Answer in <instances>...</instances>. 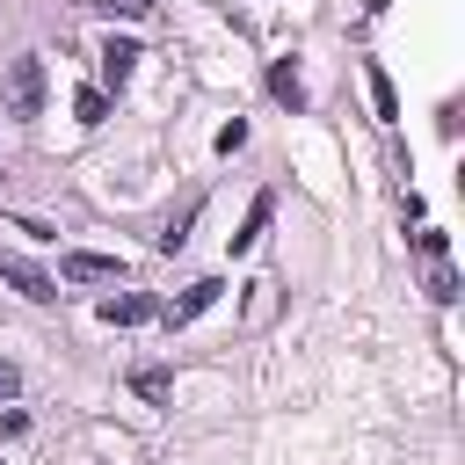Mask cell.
<instances>
[{
  "label": "cell",
  "mask_w": 465,
  "mask_h": 465,
  "mask_svg": "<svg viewBox=\"0 0 465 465\" xmlns=\"http://www.w3.org/2000/svg\"><path fill=\"white\" fill-rule=\"evenodd\" d=\"M36 109H44V65H36V58H15V65H7V116L29 124Z\"/></svg>",
  "instance_id": "cell-1"
},
{
  "label": "cell",
  "mask_w": 465,
  "mask_h": 465,
  "mask_svg": "<svg viewBox=\"0 0 465 465\" xmlns=\"http://www.w3.org/2000/svg\"><path fill=\"white\" fill-rule=\"evenodd\" d=\"M218 291H225L218 276H196V283H189V291H182L174 305H160V320H167V327H189L196 312H211V305H218Z\"/></svg>",
  "instance_id": "cell-2"
},
{
  "label": "cell",
  "mask_w": 465,
  "mask_h": 465,
  "mask_svg": "<svg viewBox=\"0 0 465 465\" xmlns=\"http://www.w3.org/2000/svg\"><path fill=\"white\" fill-rule=\"evenodd\" d=\"M102 320H109V327H145V320H160V298L116 291V298H102Z\"/></svg>",
  "instance_id": "cell-3"
},
{
  "label": "cell",
  "mask_w": 465,
  "mask_h": 465,
  "mask_svg": "<svg viewBox=\"0 0 465 465\" xmlns=\"http://www.w3.org/2000/svg\"><path fill=\"white\" fill-rule=\"evenodd\" d=\"M65 276H73V283H116L124 262H116V254H87V247H73V254H65Z\"/></svg>",
  "instance_id": "cell-4"
},
{
  "label": "cell",
  "mask_w": 465,
  "mask_h": 465,
  "mask_svg": "<svg viewBox=\"0 0 465 465\" xmlns=\"http://www.w3.org/2000/svg\"><path fill=\"white\" fill-rule=\"evenodd\" d=\"M0 276H7V283H15V291H22L29 305H51V298H58V283H51L44 269H29V262H15V254L0 262Z\"/></svg>",
  "instance_id": "cell-5"
},
{
  "label": "cell",
  "mask_w": 465,
  "mask_h": 465,
  "mask_svg": "<svg viewBox=\"0 0 465 465\" xmlns=\"http://www.w3.org/2000/svg\"><path fill=\"white\" fill-rule=\"evenodd\" d=\"M138 58H145L138 44H124V36H109V44H102V80H109V87H124V80L138 73Z\"/></svg>",
  "instance_id": "cell-6"
},
{
  "label": "cell",
  "mask_w": 465,
  "mask_h": 465,
  "mask_svg": "<svg viewBox=\"0 0 465 465\" xmlns=\"http://www.w3.org/2000/svg\"><path fill=\"white\" fill-rule=\"evenodd\" d=\"M269 94H276V102H291V109L305 102V80H298V65H291V58H276V65H269Z\"/></svg>",
  "instance_id": "cell-7"
},
{
  "label": "cell",
  "mask_w": 465,
  "mask_h": 465,
  "mask_svg": "<svg viewBox=\"0 0 465 465\" xmlns=\"http://www.w3.org/2000/svg\"><path fill=\"white\" fill-rule=\"evenodd\" d=\"M429 298H436V305H458V276H450V262H429Z\"/></svg>",
  "instance_id": "cell-8"
},
{
  "label": "cell",
  "mask_w": 465,
  "mask_h": 465,
  "mask_svg": "<svg viewBox=\"0 0 465 465\" xmlns=\"http://www.w3.org/2000/svg\"><path fill=\"white\" fill-rule=\"evenodd\" d=\"M131 385H138L145 400H167V392H174V378H167L160 363H145V371H131Z\"/></svg>",
  "instance_id": "cell-9"
},
{
  "label": "cell",
  "mask_w": 465,
  "mask_h": 465,
  "mask_svg": "<svg viewBox=\"0 0 465 465\" xmlns=\"http://www.w3.org/2000/svg\"><path fill=\"white\" fill-rule=\"evenodd\" d=\"M73 116H80V124H102V116H109V94H102V87H80Z\"/></svg>",
  "instance_id": "cell-10"
},
{
  "label": "cell",
  "mask_w": 465,
  "mask_h": 465,
  "mask_svg": "<svg viewBox=\"0 0 465 465\" xmlns=\"http://www.w3.org/2000/svg\"><path fill=\"white\" fill-rule=\"evenodd\" d=\"M262 225H269V196H254V211H247V225L232 232V247H254V240H262Z\"/></svg>",
  "instance_id": "cell-11"
},
{
  "label": "cell",
  "mask_w": 465,
  "mask_h": 465,
  "mask_svg": "<svg viewBox=\"0 0 465 465\" xmlns=\"http://www.w3.org/2000/svg\"><path fill=\"white\" fill-rule=\"evenodd\" d=\"M371 102H378V116H385V124H392V116H400V102H392V80H385V73H378V65H371Z\"/></svg>",
  "instance_id": "cell-12"
},
{
  "label": "cell",
  "mask_w": 465,
  "mask_h": 465,
  "mask_svg": "<svg viewBox=\"0 0 465 465\" xmlns=\"http://www.w3.org/2000/svg\"><path fill=\"white\" fill-rule=\"evenodd\" d=\"M189 218H196V211H182V218H167V232H160V247H167V254H174V247L189 240Z\"/></svg>",
  "instance_id": "cell-13"
},
{
  "label": "cell",
  "mask_w": 465,
  "mask_h": 465,
  "mask_svg": "<svg viewBox=\"0 0 465 465\" xmlns=\"http://www.w3.org/2000/svg\"><path fill=\"white\" fill-rule=\"evenodd\" d=\"M240 145H247V124H240V116H232V124H225V131H218V153H240Z\"/></svg>",
  "instance_id": "cell-14"
},
{
  "label": "cell",
  "mask_w": 465,
  "mask_h": 465,
  "mask_svg": "<svg viewBox=\"0 0 465 465\" xmlns=\"http://www.w3.org/2000/svg\"><path fill=\"white\" fill-rule=\"evenodd\" d=\"M414 247H421L429 262H443V232H436V225H421V232H414Z\"/></svg>",
  "instance_id": "cell-15"
},
{
  "label": "cell",
  "mask_w": 465,
  "mask_h": 465,
  "mask_svg": "<svg viewBox=\"0 0 465 465\" xmlns=\"http://www.w3.org/2000/svg\"><path fill=\"white\" fill-rule=\"evenodd\" d=\"M102 7H109V15H131V22H138V15H153V0H102Z\"/></svg>",
  "instance_id": "cell-16"
},
{
  "label": "cell",
  "mask_w": 465,
  "mask_h": 465,
  "mask_svg": "<svg viewBox=\"0 0 465 465\" xmlns=\"http://www.w3.org/2000/svg\"><path fill=\"white\" fill-rule=\"evenodd\" d=\"M15 385H22V371H15L7 356H0V400H15Z\"/></svg>",
  "instance_id": "cell-17"
}]
</instances>
